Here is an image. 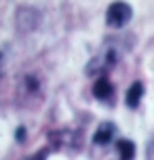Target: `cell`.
Here are the masks:
<instances>
[{
	"label": "cell",
	"mask_w": 154,
	"mask_h": 160,
	"mask_svg": "<svg viewBox=\"0 0 154 160\" xmlns=\"http://www.w3.org/2000/svg\"><path fill=\"white\" fill-rule=\"evenodd\" d=\"M118 59H121V47L108 42V44H104V47L99 48L97 55L89 61L87 74H89V76H101V74L110 72L114 65L118 63Z\"/></svg>",
	"instance_id": "obj_1"
},
{
	"label": "cell",
	"mask_w": 154,
	"mask_h": 160,
	"mask_svg": "<svg viewBox=\"0 0 154 160\" xmlns=\"http://www.w3.org/2000/svg\"><path fill=\"white\" fill-rule=\"evenodd\" d=\"M133 17V8L127 2H112L105 11V23L110 28H125Z\"/></svg>",
	"instance_id": "obj_2"
},
{
	"label": "cell",
	"mask_w": 154,
	"mask_h": 160,
	"mask_svg": "<svg viewBox=\"0 0 154 160\" xmlns=\"http://www.w3.org/2000/svg\"><path fill=\"white\" fill-rule=\"evenodd\" d=\"M112 93H114L112 82L105 78V76H97L95 82H93V95L97 97V99H110Z\"/></svg>",
	"instance_id": "obj_3"
},
{
	"label": "cell",
	"mask_w": 154,
	"mask_h": 160,
	"mask_svg": "<svg viewBox=\"0 0 154 160\" xmlns=\"http://www.w3.org/2000/svg\"><path fill=\"white\" fill-rule=\"evenodd\" d=\"M114 133H116V127H114L112 122H101L97 127V131H95V135H93V141L99 145H105L112 141Z\"/></svg>",
	"instance_id": "obj_4"
},
{
	"label": "cell",
	"mask_w": 154,
	"mask_h": 160,
	"mask_svg": "<svg viewBox=\"0 0 154 160\" xmlns=\"http://www.w3.org/2000/svg\"><path fill=\"white\" fill-rule=\"evenodd\" d=\"M141 95H144V84H141V82H133V84H131V88L127 91V105H129L131 110L139 105Z\"/></svg>",
	"instance_id": "obj_5"
},
{
	"label": "cell",
	"mask_w": 154,
	"mask_h": 160,
	"mask_svg": "<svg viewBox=\"0 0 154 160\" xmlns=\"http://www.w3.org/2000/svg\"><path fill=\"white\" fill-rule=\"evenodd\" d=\"M116 150H118V154H121L122 158H133L135 156V143L129 141V139H121L116 143Z\"/></svg>",
	"instance_id": "obj_6"
},
{
	"label": "cell",
	"mask_w": 154,
	"mask_h": 160,
	"mask_svg": "<svg viewBox=\"0 0 154 160\" xmlns=\"http://www.w3.org/2000/svg\"><path fill=\"white\" fill-rule=\"evenodd\" d=\"M23 127H19V131H17V139H19V141H23Z\"/></svg>",
	"instance_id": "obj_7"
},
{
	"label": "cell",
	"mask_w": 154,
	"mask_h": 160,
	"mask_svg": "<svg viewBox=\"0 0 154 160\" xmlns=\"http://www.w3.org/2000/svg\"><path fill=\"white\" fill-rule=\"evenodd\" d=\"M2 70H4V59H2V53H0V74H2Z\"/></svg>",
	"instance_id": "obj_8"
}]
</instances>
